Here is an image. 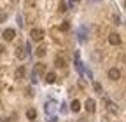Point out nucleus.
I'll return each instance as SVG.
<instances>
[{"mask_svg":"<svg viewBox=\"0 0 126 122\" xmlns=\"http://www.w3.org/2000/svg\"><path fill=\"white\" fill-rule=\"evenodd\" d=\"M70 110H72V112H79V110H81V103H79L77 99H74V101L70 103Z\"/></svg>","mask_w":126,"mask_h":122,"instance_id":"9","label":"nucleus"},{"mask_svg":"<svg viewBox=\"0 0 126 122\" xmlns=\"http://www.w3.org/2000/svg\"><path fill=\"white\" fill-rule=\"evenodd\" d=\"M26 117H28L30 120H35V117H37V112H35V108H28V110H26Z\"/></svg>","mask_w":126,"mask_h":122,"instance_id":"10","label":"nucleus"},{"mask_svg":"<svg viewBox=\"0 0 126 122\" xmlns=\"http://www.w3.org/2000/svg\"><path fill=\"white\" fill-rule=\"evenodd\" d=\"M68 28H70L68 21H65V23H61V24H60V30H61V32H68Z\"/></svg>","mask_w":126,"mask_h":122,"instance_id":"14","label":"nucleus"},{"mask_svg":"<svg viewBox=\"0 0 126 122\" xmlns=\"http://www.w3.org/2000/svg\"><path fill=\"white\" fill-rule=\"evenodd\" d=\"M16 56H18L19 59H23V58H25V52H23V49H21V47L16 49Z\"/></svg>","mask_w":126,"mask_h":122,"instance_id":"15","label":"nucleus"},{"mask_svg":"<svg viewBox=\"0 0 126 122\" xmlns=\"http://www.w3.org/2000/svg\"><path fill=\"white\" fill-rule=\"evenodd\" d=\"M44 73H46V65H44V63H37L32 75H33V77H37V75H44Z\"/></svg>","mask_w":126,"mask_h":122,"instance_id":"3","label":"nucleus"},{"mask_svg":"<svg viewBox=\"0 0 126 122\" xmlns=\"http://www.w3.org/2000/svg\"><path fill=\"white\" fill-rule=\"evenodd\" d=\"M16 79H19V80L25 79V68L23 66H19L18 70H16Z\"/></svg>","mask_w":126,"mask_h":122,"instance_id":"12","label":"nucleus"},{"mask_svg":"<svg viewBox=\"0 0 126 122\" xmlns=\"http://www.w3.org/2000/svg\"><path fill=\"white\" fill-rule=\"evenodd\" d=\"M67 11V4L65 2H60V7H58V12H65Z\"/></svg>","mask_w":126,"mask_h":122,"instance_id":"16","label":"nucleus"},{"mask_svg":"<svg viewBox=\"0 0 126 122\" xmlns=\"http://www.w3.org/2000/svg\"><path fill=\"white\" fill-rule=\"evenodd\" d=\"M35 5V0H26V7L30 9V7H33Z\"/></svg>","mask_w":126,"mask_h":122,"instance_id":"19","label":"nucleus"},{"mask_svg":"<svg viewBox=\"0 0 126 122\" xmlns=\"http://www.w3.org/2000/svg\"><path fill=\"white\" fill-rule=\"evenodd\" d=\"M2 122H9V119H2Z\"/></svg>","mask_w":126,"mask_h":122,"instance_id":"21","label":"nucleus"},{"mask_svg":"<svg viewBox=\"0 0 126 122\" xmlns=\"http://www.w3.org/2000/svg\"><path fill=\"white\" fill-rule=\"evenodd\" d=\"M77 2H81V0H77Z\"/></svg>","mask_w":126,"mask_h":122,"instance_id":"22","label":"nucleus"},{"mask_svg":"<svg viewBox=\"0 0 126 122\" xmlns=\"http://www.w3.org/2000/svg\"><path fill=\"white\" fill-rule=\"evenodd\" d=\"M54 63H56V66H58V68H65V65H67V63H65V59H63L61 56H56Z\"/></svg>","mask_w":126,"mask_h":122,"instance_id":"8","label":"nucleus"},{"mask_svg":"<svg viewBox=\"0 0 126 122\" xmlns=\"http://www.w3.org/2000/svg\"><path fill=\"white\" fill-rule=\"evenodd\" d=\"M12 2H16V0H12Z\"/></svg>","mask_w":126,"mask_h":122,"instance_id":"23","label":"nucleus"},{"mask_svg":"<svg viewBox=\"0 0 126 122\" xmlns=\"http://www.w3.org/2000/svg\"><path fill=\"white\" fill-rule=\"evenodd\" d=\"M7 19V12H0V23H4Z\"/></svg>","mask_w":126,"mask_h":122,"instance_id":"18","label":"nucleus"},{"mask_svg":"<svg viewBox=\"0 0 126 122\" xmlns=\"http://www.w3.org/2000/svg\"><path fill=\"white\" fill-rule=\"evenodd\" d=\"M44 80H46L47 84H53V82L56 80V73H54V72H46V73H44Z\"/></svg>","mask_w":126,"mask_h":122,"instance_id":"6","label":"nucleus"},{"mask_svg":"<svg viewBox=\"0 0 126 122\" xmlns=\"http://www.w3.org/2000/svg\"><path fill=\"white\" fill-rule=\"evenodd\" d=\"M93 87H94V91H96V93H102V85H100L98 82H94V84H93Z\"/></svg>","mask_w":126,"mask_h":122,"instance_id":"17","label":"nucleus"},{"mask_svg":"<svg viewBox=\"0 0 126 122\" xmlns=\"http://www.w3.org/2000/svg\"><path fill=\"white\" fill-rule=\"evenodd\" d=\"M86 110L89 112V113H94V110H96V101H94L93 98H88V101H86Z\"/></svg>","mask_w":126,"mask_h":122,"instance_id":"2","label":"nucleus"},{"mask_svg":"<svg viewBox=\"0 0 126 122\" xmlns=\"http://www.w3.org/2000/svg\"><path fill=\"white\" fill-rule=\"evenodd\" d=\"M46 51H47V49H46V45H40V47L37 49V52H35V54H37L39 58H44V56H46Z\"/></svg>","mask_w":126,"mask_h":122,"instance_id":"13","label":"nucleus"},{"mask_svg":"<svg viewBox=\"0 0 126 122\" xmlns=\"http://www.w3.org/2000/svg\"><path fill=\"white\" fill-rule=\"evenodd\" d=\"M109 79H110V80H119V79H121L119 68H110V70H109Z\"/></svg>","mask_w":126,"mask_h":122,"instance_id":"4","label":"nucleus"},{"mask_svg":"<svg viewBox=\"0 0 126 122\" xmlns=\"http://www.w3.org/2000/svg\"><path fill=\"white\" fill-rule=\"evenodd\" d=\"M14 37H16V32L12 28H7L5 32H4V38L7 40V42H11V40H14Z\"/></svg>","mask_w":126,"mask_h":122,"instance_id":"7","label":"nucleus"},{"mask_svg":"<svg viewBox=\"0 0 126 122\" xmlns=\"http://www.w3.org/2000/svg\"><path fill=\"white\" fill-rule=\"evenodd\" d=\"M109 44L110 45H119L121 44V35L119 33H110L109 35Z\"/></svg>","mask_w":126,"mask_h":122,"instance_id":"5","label":"nucleus"},{"mask_svg":"<svg viewBox=\"0 0 126 122\" xmlns=\"http://www.w3.org/2000/svg\"><path fill=\"white\" fill-rule=\"evenodd\" d=\"M107 108H109L110 113H117V106H116L112 101H107Z\"/></svg>","mask_w":126,"mask_h":122,"instance_id":"11","label":"nucleus"},{"mask_svg":"<svg viewBox=\"0 0 126 122\" xmlns=\"http://www.w3.org/2000/svg\"><path fill=\"white\" fill-rule=\"evenodd\" d=\"M4 51H5V47H4V45H2V44H0V54H2Z\"/></svg>","mask_w":126,"mask_h":122,"instance_id":"20","label":"nucleus"},{"mask_svg":"<svg viewBox=\"0 0 126 122\" xmlns=\"http://www.w3.org/2000/svg\"><path fill=\"white\" fill-rule=\"evenodd\" d=\"M44 37H46L44 30H40V28H32L30 30V38L33 40V42H42Z\"/></svg>","mask_w":126,"mask_h":122,"instance_id":"1","label":"nucleus"}]
</instances>
